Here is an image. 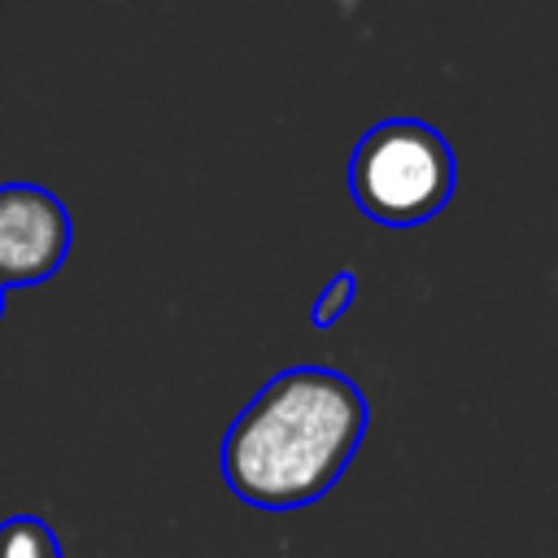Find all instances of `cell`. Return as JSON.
Wrapping results in <instances>:
<instances>
[{"mask_svg":"<svg viewBox=\"0 0 558 558\" xmlns=\"http://www.w3.org/2000/svg\"><path fill=\"white\" fill-rule=\"evenodd\" d=\"M362 388L331 366H288L222 436V480L257 510L314 506L366 436Z\"/></svg>","mask_w":558,"mask_h":558,"instance_id":"1","label":"cell"},{"mask_svg":"<svg viewBox=\"0 0 558 558\" xmlns=\"http://www.w3.org/2000/svg\"><path fill=\"white\" fill-rule=\"evenodd\" d=\"M458 187L449 140L418 118L375 122L349 157V196L371 222L418 227L436 218Z\"/></svg>","mask_w":558,"mask_h":558,"instance_id":"2","label":"cell"},{"mask_svg":"<svg viewBox=\"0 0 558 558\" xmlns=\"http://www.w3.org/2000/svg\"><path fill=\"white\" fill-rule=\"evenodd\" d=\"M74 244L61 196L39 183H0V288H35L57 275Z\"/></svg>","mask_w":558,"mask_h":558,"instance_id":"3","label":"cell"},{"mask_svg":"<svg viewBox=\"0 0 558 558\" xmlns=\"http://www.w3.org/2000/svg\"><path fill=\"white\" fill-rule=\"evenodd\" d=\"M0 558H61V545L39 514H13L0 523Z\"/></svg>","mask_w":558,"mask_h":558,"instance_id":"4","label":"cell"},{"mask_svg":"<svg viewBox=\"0 0 558 558\" xmlns=\"http://www.w3.org/2000/svg\"><path fill=\"white\" fill-rule=\"evenodd\" d=\"M353 296H357V275H353V270H336V275L327 279V288L314 296L310 323H314V327H336V323L349 314Z\"/></svg>","mask_w":558,"mask_h":558,"instance_id":"5","label":"cell"},{"mask_svg":"<svg viewBox=\"0 0 558 558\" xmlns=\"http://www.w3.org/2000/svg\"><path fill=\"white\" fill-rule=\"evenodd\" d=\"M0 314H4V288H0Z\"/></svg>","mask_w":558,"mask_h":558,"instance_id":"6","label":"cell"}]
</instances>
